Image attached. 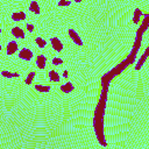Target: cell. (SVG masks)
Listing matches in <instances>:
<instances>
[{"label": "cell", "mask_w": 149, "mask_h": 149, "mask_svg": "<svg viewBox=\"0 0 149 149\" xmlns=\"http://www.w3.org/2000/svg\"><path fill=\"white\" fill-rule=\"evenodd\" d=\"M33 57H34V54H33L31 49H29V48H22L19 51V58H21L23 61L29 62V61L33 59Z\"/></svg>", "instance_id": "4"}, {"label": "cell", "mask_w": 149, "mask_h": 149, "mask_svg": "<svg viewBox=\"0 0 149 149\" xmlns=\"http://www.w3.org/2000/svg\"><path fill=\"white\" fill-rule=\"evenodd\" d=\"M35 64L40 70H44L45 69V64H47V57L43 54L37 55L36 58H35Z\"/></svg>", "instance_id": "8"}, {"label": "cell", "mask_w": 149, "mask_h": 149, "mask_svg": "<svg viewBox=\"0 0 149 149\" xmlns=\"http://www.w3.org/2000/svg\"><path fill=\"white\" fill-rule=\"evenodd\" d=\"M62 77L63 78H65V79H68L69 78V71L65 69V70H63V72H62Z\"/></svg>", "instance_id": "21"}, {"label": "cell", "mask_w": 149, "mask_h": 149, "mask_svg": "<svg viewBox=\"0 0 149 149\" xmlns=\"http://www.w3.org/2000/svg\"><path fill=\"white\" fill-rule=\"evenodd\" d=\"M35 74H36V72H35V71H30V72L27 74V77L24 78V84H27V85H30V84L33 83L34 78H35Z\"/></svg>", "instance_id": "16"}, {"label": "cell", "mask_w": 149, "mask_h": 149, "mask_svg": "<svg viewBox=\"0 0 149 149\" xmlns=\"http://www.w3.org/2000/svg\"><path fill=\"white\" fill-rule=\"evenodd\" d=\"M26 29H27L29 33H33V31L35 30V26H34L33 23H28V22H27V23H26Z\"/></svg>", "instance_id": "20"}, {"label": "cell", "mask_w": 149, "mask_h": 149, "mask_svg": "<svg viewBox=\"0 0 149 149\" xmlns=\"http://www.w3.org/2000/svg\"><path fill=\"white\" fill-rule=\"evenodd\" d=\"M1 33H2V29H1V27H0V34H1Z\"/></svg>", "instance_id": "23"}, {"label": "cell", "mask_w": 149, "mask_h": 149, "mask_svg": "<svg viewBox=\"0 0 149 149\" xmlns=\"http://www.w3.org/2000/svg\"><path fill=\"white\" fill-rule=\"evenodd\" d=\"M76 2H81V0H74Z\"/></svg>", "instance_id": "22"}, {"label": "cell", "mask_w": 149, "mask_h": 149, "mask_svg": "<svg viewBox=\"0 0 149 149\" xmlns=\"http://www.w3.org/2000/svg\"><path fill=\"white\" fill-rule=\"evenodd\" d=\"M68 35H69V37L71 38V41L74 42V44H77V45H83V40H81V37L79 36V34H78L74 29L69 28V29H68Z\"/></svg>", "instance_id": "3"}, {"label": "cell", "mask_w": 149, "mask_h": 149, "mask_svg": "<svg viewBox=\"0 0 149 149\" xmlns=\"http://www.w3.org/2000/svg\"><path fill=\"white\" fill-rule=\"evenodd\" d=\"M12 20L15 21V22H19V21H23L26 20V13L23 10H17V12H13L12 13Z\"/></svg>", "instance_id": "9"}, {"label": "cell", "mask_w": 149, "mask_h": 149, "mask_svg": "<svg viewBox=\"0 0 149 149\" xmlns=\"http://www.w3.org/2000/svg\"><path fill=\"white\" fill-rule=\"evenodd\" d=\"M51 63H52L54 65H61V64L64 63V59H62V58H59V57H54V58L51 59Z\"/></svg>", "instance_id": "19"}, {"label": "cell", "mask_w": 149, "mask_h": 149, "mask_svg": "<svg viewBox=\"0 0 149 149\" xmlns=\"http://www.w3.org/2000/svg\"><path fill=\"white\" fill-rule=\"evenodd\" d=\"M35 43H36L37 47L41 48V49H43V48L47 45V41H45L44 38H42V37H35Z\"/></svg>", "instance_id": "17"}, {"label": "cell", "mask_w": 149, "mask_h": 149, "mask_svg": "<svg viewBox=\"0 0 149 149\" xmlns=\"http://www.w3.org/2000/svg\"><path fill=\"white\" fill-rule=\"evenodd\" d=\"M142 15H143V12H142L139 7H136V8L134 9V14H133V23H134V24H139L141 17H142Z\"/></svg>", "instance_id": "11"}, {"label": "cell", "mask_w": 149, "mask_h": 149, "mask_svg": "<svg viewBox=\"0 0 149 149\" xmlns=\"http://www.w3.org/2000/svg\"><path fill=\"white\" fill-rule=\"evenodd\" d=\"M59 90H61L63 93H70V92H72V91L74 90V86H73V84H72L71 81H66L65 84H62V85H61Z\"/></svg>", "instance_id": "12"}, {"label": "cell", "mask_w": 149, "mask_h": 149, "mask_svg": "<svg viewBox=\"0 0 149 149\" xmlns=\"http://www.w3.org/2000/svg\"><path fill=\"white\" fill-rule=\"evenodd\" d=\"M17 50H19V44H17L16 41H9V42L7 43V45H6V54H7L8 56L14 55Z\"/></svg>", "instance_id": "5"}, {"label": "cell", "mask_w": 149, "mask_h": 149, "mask_svg": "<svg viewBox=\"0 0 149 149\" xmlns=\"http://www.w3.org/2000/svg\"><path fill=\"white\" fill-rule=\"evenodd\" d=\"M129 66V63L127 62V59L120 62L119 64H116L113 69H111L109 71H107L105 74H102L101 79H100V85H101V88H108L112 80L115 79L119 74H121Z\"/></svg>", "instance_id": "1"}, {"label": "cell", "mask_w": 149, "mask_h": 149, "mask_svg": "<svg viewBox=\"0 0 149 149\" xmlns=\"http://www.w3.org/2000/svg\"><path fill=\"white\" fill-rule=\"evenodd\" d=\"M148 54H149V47H146L143 54L140 56V58L136 61V63H135V65H134V70H135V71H139V70L143 66V64L146 63V61H147V58H148Z\"/></svg>", "instance_id": "2"}, {"label": "cell", "mask_w": 149, "mask_h": 149, "mask_svg": "<svg viewBox=\"0 0 149 149\" xmlns=\"http://www.w3.org/2000/svg\"><path fill=\"white\" fill-rule=\"evenodd\" d=\"M34 87L40 93H47V92H49L51 90V86L50 85H42V84H35Z\"/></svg>", "instance_id": "13"}, {"label": "cell", "mask_w": 149, "mask_h": 149, "mask_svg": "<svg viewBox=\"0 0 149 149\" xmlns=\"http://www.w3.org/2000/svg\"><path fill=\"white\" fill-rule=\"evenodd\" d=\"M1 49H2V47H1V43H0V50H1Z\"/></svg>", "instance_id": "24"}, {"label": "cell", "mask_w": 149, "mask_h": 149, "mask_svg": "<svg viewBox=\"0 0 149 149\" xmlns=\"http://www.w3.org/2000/svg\"><path fill=\"white\" fill-rule=\"evenodd\" d=\"M29 10L36 15H38L41 13V8H40V5L37 3V1H31L30 5H29Z\"/></svg>", "instance_id": "15"}, {"label": "cell", "mask_w": 149, "mask_h": 149, "mask_svg": "<svg viewBox=\"0 0 149 149\" xmlns=\"http://www.w3.org/2000/svg\"><path fill=\"white\" fill-rule=\"evenodd\" d=\"M50 44H51V47H52V49L56 51V52H61L62 50H63V43H62V41L58 38V37H51L50 38Z\"/></svg>", "instance_id": "6"}, {"label": "cell", "mask_w": 149, "mask_h": 149, "mask_svg": "<svg viewBox=\"0 0 149 149\" xmlns=\"http://www.w3.org/2000/svg\"><path fill=\"white\" fill-rule=\"evenodd\" d=\"M0 74L3 77V78H19L20 77V73L19 72H10V71H7V70H2L0 72Z\"/></svg>", "instance_id": "14"}, {"label": "cell", "mask_w": 149, "mask_h": 149, "mask_svg": "<svg viewBox=\"0 0 149 149\" xmlns=\"http://www.w3.org/2000/svg\"><path fill=\"white\" fill-rule=\"evenodd\" d=\"M48 77H49V80L52 81V83H59V81H61V76H59V73H58L56 70H54V69H51V70L49 71Z\"/></svg>", "instance_id": "10"}, {"label": "cell", "mask_w": 149, "mask_h": 149, "mask_svg": "<svg viewBox=\"0 0 149 149\" xmlns=\"http://www.w3.org/2000/svg\"><path fill=\"white\" fill-rule=\"evenodd\" d=\"M70 5H71L70 0H58L57 2V7H68Z\"/></svg>", "instance_id": "18"}, {"label": "cell", "mask_w": 149, "mask_h": 149, "mask_svg": "<svg viewBox=\"0 0 149 149\" xmlns=\"http://www.w3.org/2000/svg\"><path fill=\"white\" fill-rule=\"evenodd\" d=\"M10 33H12V35H13L15 38H21V40L26 38V34H24L23 29H22L21 27H19V26H14V27L12 28Z\"/></svg>", "instance_id": "7"}]
</instances>
